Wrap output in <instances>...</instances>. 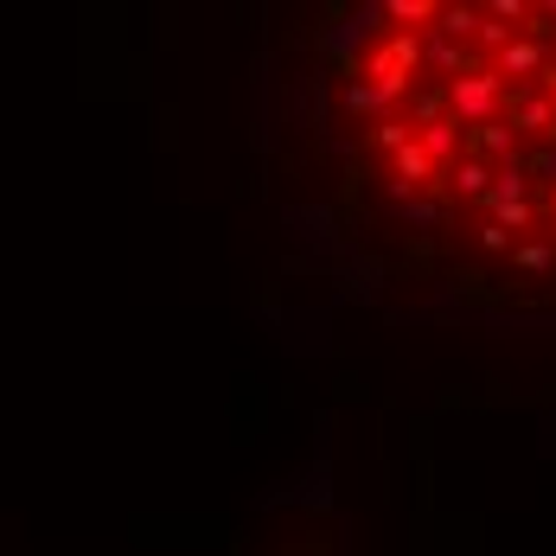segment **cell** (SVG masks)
<instances>
[{"label":"cell","instance_id":"obj_1","mask_svg":"<svg viewBox=\"0 0 556 556\" xmlns=\"http://www.w3.org/2000/svg\"><path fill=\"white\" fill-rule=\"evenodd\" d=\"M371 230L480 294H556V0H378L327 64Z\"/></svg>","mask_w":556,"mask_h":556}]
</instances>
